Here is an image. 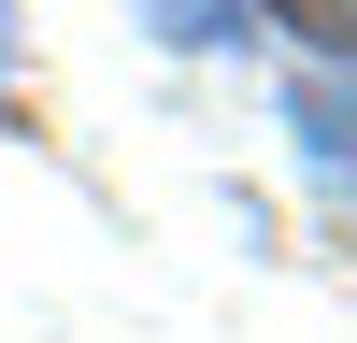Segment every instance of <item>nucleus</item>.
Returning a JSON list of instances; mask_svg holds the SVG:
<instances>
[{
	"label": "nucleus",
	"instance_id": "obj_1",
	"mask_svg": "<svg viewBox=\"0 0 357 343\" xmlns=\"http://www.w3.org/2000/svg\"><path fill=\"white\" fill-rule=\"evenodd\" d=\"M286 114H301V143H314V172L357 200V57H314L301 86H286Z\"/></svg>",
	"mask_w": 357,
	"mask_h": 343
},
{
	"label": "nucleus",
	"instance_id": "obj_2",
	"mask_svg": "<svg viewBox=\"0 0 357 343\" xmlns=\"http://www.w3.org/2000/svg\"><path fill=\"white\" fill-rule=\"evenodd\" d=\"M143 15H158L172 43H229V29H243V0H143Z\"/></svg>",
	"mask_w": 357,
	"mask_h": 343
},
{
	"label": "nucleus",
	"instance_id": "obj_3",
	"mask_svg": "<svg viewBox=\"0 0 357 343\" xmlns=\"http://www.w3.org/2000/svg\"><path fill=\"white\" fill-rule=\"evenodd\" d=\"M272 15H286V29H314L329 57H357V0H272Z\"/></svg>",
	"mask_w": 357,
	"mask_h": 343
},
{
	"label": "nucleus",
	"instance_id": "obj_4",
	"mask_svg": "<svg viewBox=\"0 0 357 343\" xmlns=\"http://www.w3.org/2000/svg\"><path fill=\"white\" fill-rule=\"evenodd\" d=\"M15 57H29V29H15V0H0V100H15Z\"/></svg>",
	"mask_w": 357,
	"mask_h": 343
}]
</instances>
